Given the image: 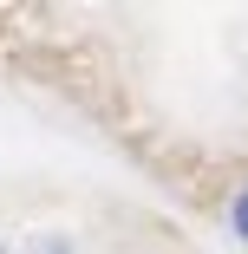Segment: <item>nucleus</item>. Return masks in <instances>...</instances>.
<instances>
[{"instance_id":"nucleus-1","label":"nucleus","mask_w":248,"mask_h":254,"mask_svg":"<svg viewBox=\"0 0 248 254\" xmlns=\"http://www.w3.org/2000/svg\"><path fill=\"white\" fill-rule=\"evenodd\" d=\"M235 235H242V241H248V189H242V195H235Z\"/></svg>"}]
</instances>
